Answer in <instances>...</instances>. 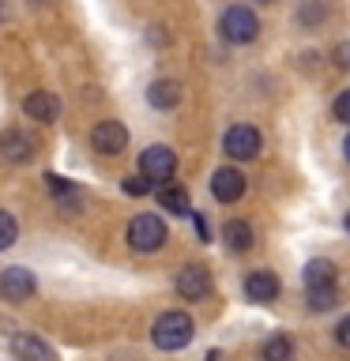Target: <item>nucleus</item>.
Here are the masks:
<instances>
[{"label":"nucleus","mask_w":350,"mask_h":361,"mask_svg":"<svg viewBox=\"0 0 350 361\" xmlns=\"http://www.w3.org/2000/svg\"><path fill=\"white\" fill-rule=\"evenodd\" d=\"M177 293L185 301H203L211 293V271L203 267V264H188V267H181V275H177Z\"/></svg>","instance_id":"nucleus-7"},{"label":"nucleus","mask_w":350,"mask_h":361,"mask_svg":"<svg viewBox=\"0 0 350 361\" xmlns=\"http://www.w3.org/2000/svg\"><path fill=\"white\" fill-rule=\"evenodd\" d=\"M34 290H38V279H34L27 267H8L4 275H0V298L4 301H27Z\"/></svg>","instance_id":"nucleus-8"},{"label":"nucleus","mask_w":350,"mask_h":361,"mask_svg":"<svg viewBox=\"0 0 350 361\" xmlns=\"http://www.w3.org/2000/svg\"><path fill=\"white\" fill-rule=\"evenodd\" d=\"M23 113H27L30 121H38V124H53L56 117H61V98H56L53 90H34V94L23 102Z\"/></svg>","instance_id":"nucleus-10"},{"label":"nucleus","mask_w":350,"mask_h":361,"mask_svg":"<svg viewBox=\"0 0 350 361\" xmlns=\"http://www.w3.org/2000/svg\"><path fill=\"white\" fill-rule=\"evenodd\" d=\"M174 169H177V154L169 151L166 143H155V147H147V151L140 154V173L151 180H169L174 177Z\"/></svg>","instance_id":"nucleus-4"},{"label":"nucleus","mask_w":350,"mask_h":361,"mask_svg":"<svg viewBox=\"0 0 350 361\" xmlns=\"http://www.w3.org/2000/svg\"><path fill=\"white\" fill-rule=\"evenodd\" d=\"M124 188H128L132 196H143V192H151V180H147V177H128V180H124Z\"/></svg>","instance_id":"nucleus-22"},{"label":"nucleus","mask_w":350,"mask_h":361,"mask_svg":"<svg viewBox=\"0 0 350 361\" xmlns=\"http://www.w3.org/2000/svg\"><path fill=\"white\" fill-rule=\"evenodd\" d=\"M11 354H16L19 361H53V346L42 343L38 335L19 331L16 338H11Z\"/></svg>","instance_id":"nucleus-12"},{"label":"nucleus","mask_w":350,"mask_h":361,"mask_svg":"<svg viewBox=\"0 0 350 361\" xmlns=\"http://www.w3.org/2000/svg\"><path fill=\"white\" fill-rule=\"evenodd\" d=\"M166 222L158 214H135L132 226H128V245L135 252H158L166 245Z\"/></svg>","instance_id":"nucleus-3"},{"label":"nucleus","mask_w":350,"mask_h":361,"mask_svg":"<svg viewBox=\"0 0 350 361\" xmlns=\"http://www.w3.org/2000/svg\"><path fill=\"white\" fill-rule=\"evenodd\" d=\"M335 286V264L332 259H309L305 264V290H332Z\"/></svg>","instance_id":"nucleus-14"},{"label":"nucleus","mask_w":350,"mask_h":361,"mask_svg":"<svg viewBox=\"0 0 350 361\" xmlns=\"http://www.w3.org/2000/svg\"><path fill=\"white\" fill-rule=\"evenodd\" d=\"M279 290H282V282H279L275 271H253V275L245 279V293H248V301H256V305L275 301Z\"/></svg>","instance_id":"nucleus-11"},{"label":"nucleus","mask_w":350,"mask_h":361,"mask_svg":"<svg viewBox=\"0 0 350 361\" xmlns=\"http://www.w3.org/2000/svg\"><path fill=\"white\" fill-rule=\"evenodd\" d=\"M222 237H226V245L234 248V252H248L253 248V226L241 222V219H230L222 226Z\"/></svg>","instance_id":"nucleus-16"},{"label":"nucleus","mask_w":350,"mask_h":361,"mask_svg":"<svg viewBox=\"0 0 350 361\" xmlns=\"http://www.w3.org/2000/svg\"><path fill=\"white\" fill-rule=\"evenodd\" d=\"M260 4H271V0H260Z\"/></svg>","instance_id":"nucleus-28"},{"label":"nucleus","mask_w":350,"mask_h":361,"mask_svg":"<svg viewBox=\"0 0 350 361\" xmlns=\"http://www.w3.org/2000/svg\"><path fill=\"white\" fill-rule=\"evenodd\" d=\"M158 203H162L166 211H174V214H188V192L177 188V185L158 188Z\"/></svg>","instance_id":"nucleus-17"},{"label":"nucleus","mask_w":350,"mask_h":361,"mask_svg":"<svg viewBox=\"0 0 350 361\" xmlns=\"http://www.w3.org/2000/svg\"><path fill=\"white\" fill-rule=\"evenodd\" d=\"M147 102H151L155 109H174V106H181V83H174V79H158V83L147 87Z\"/></svg>","instance_id":"nucleus-15"},{"label":"nucleus","mask_w":350,"mask_h":361,"mask_svg":"<svg viewBox=\"0 0 350 361\" xmlns=\"http://www.w3.org/2000/svg\"><path fill=\"white\" fill-rule=\"evenodd\" d=\"M343 154H346V162H350V135L343 140Z\"/></svg>","instance_id":"nucleus-25"},{"label":"nucleus","mask_w":350,"mask_h":361,"mask_svg":"<svg viewBox=\"0 0 350 361\" xmlns=\"http://www.w3.org/2000/svg\"><path fill=\"white\" fill-rule=\"evenodd\" d=\"M346 233H350V211H346Z\"/></svg>","instance_id":"nucleus-27"},{"label":"nucleus","mask_w":350,"mask_h":361,"mask_svg":"<svg viewBox=\"0 0 350 361\" xmlns=\"http://www.w3.org/2000/svg\"><path fill=\"white\" fill-rule=\"evenodd\" d=\"M335 338H339V346L350 350V316H343V320L335 324Z\"/></svg>","instance_id":"nucleus-23"},{"label":"nucleus","mask_w":350,"mask_h":361,"mask_svg":"<svg viewBox=\"0 0 350 361\" xmlns=\"http://www.w3.org/2000/svg\"><path fill=\"white\" fill-rule=\"evenodd\" d=\"M90 147H95L98 154H121L124 147H128V128H124L121 121H98L95 128H90Z\"/></svg>","instance_id":"nucleus-6"},{"label":"nucleus","mask_w":350,"mask_h":361,"mask_svg":"<svg viewBox=\"0 0 350 361\" xmlns=\"http://www.w3.org/2000/svg\"><path fill=\"white\" fill-rule=\"evenodd\" d=\"M309 305L316 312H324V309H332V305H339V290H309Z\"/></svg>","instance_id":"nucleus-20"},{"label":"nucleus","mask_w":350,"mask_h":361,"mask_svg":"<svg viewBox=\"0 0 350 361\" xmlns=\"http://www.w3.org/2000/svg\"><path fill=\"white\" fill-rule=\"evenodd\" d=\"M30 154H34V143L23 132H16V128L0 132V158H8V162H27Z\"/></svg>","instance_id":"nucleus-13"},{"label":"nucleus","mask_w":350,"mask_h":361,"mask_svg":"<svg viewBox=\"0 0 350 361\" xmlns=\"http://www.w3.org/2000/svg\"><path fill=\"white\" fill-rule=\"evenodd\" d=\"M222 151L230 154V158L248 162V158L260 154V132L253 128V124H234V128L222 135Z\"/></svg>","instance_id":"nucleus-5"},{"label":"nucleus","mask_w":350,"mask_h":361,"mask_svg":"<svg viewBox=\"0 0 350 361\" xmlns=\"http://www.w3.org/2000/svg\"><path fill=\"white\" fill-rule=\"evenodd\" d=\"M16 237H19V226H16V219H11L8 211H0V252L16 245Z\"/></svg>","instance_id":"nucleus-19"},{"label":"nucleus","mask_w":350,"mask_h":361,"mask_svg":"<svg viewBox=\"0 0 350 361\" xmlns=\"http://www.w3.org/2000/svg\"><path fill=\"white\" fill-rule=\"evenodd\" d=\"M211 192H215V200H219V203H234V200H241V196H245V177H241V169H234V166L215 169V177H211Z\"/></svg>","instance_id":"nucleus-9"},{"label":"nucleus","mask_w":350,"mask_h":361,"mask_svg":"<svg viewBox=\"0 0 350 361\" xmlns=\"http://www.w3.org/2000/svg\"><path fill=\"white\" fill-rule=\"evenodd\" d=\"M290 354H294V346L286 335H275L264 343V361H290Z\"/></svg>","instance_id":"nucleus-18"},{"label":"nucleus","mask_w":350,"mask_h":361,"mask_svg":"<svg viewBox=\"0 0 350 361\" xmlns=\"http://www.w3.org/2000/svg\"><path fill=\"white\" fill-rule=\"evenodd\" d=\"M335 121H343V124H350V90H343V94L335 98Z\"/></svg>","instance_id":"nucleus-21"},{"label":"nucleus","mask_w":350,"mask_h":361,"mask_svg":"<svg viewBox=\"0 0 350 361\" xmlns=\"http://www.w3.org/2000/svg\"><path fill=\"white\" fill-rule=\"evenodd\" d=\"M219 30H222V38L230 42V45H248V42H253L256 34H260V19H256V11H253V8L234 4V8H226V11H222Z\"/></svg>","instance_id":"nucleus-2"},{"label":"nucleus","mask_w":350,"mask_h":361,"mask_svg":"<svg viewBox=\"0 0 350 361\" xmlns=\"http://www.w3.org/2000/svg\"><path fill=\"white\" fill-rule=\"evenodd\" d=\"M192 335H196L192 316L181 312V309L162 312V316L155 320V327H151V338H155L158 350H185V346L192 343Z\"/></svg>","instance_id":"nucleus-1"},{"label":"nucleus","mask_w":350,"mask_h":361,"mask_svg":"<svg viewBox=\"0 0 350 361\" xmlns=\"http://www.w3.org/2000/svg\"><path fill=\"white\" fill-rule=\"evenodd\" d=\"M0 19H8V8H4V0H0Z\"/></svg>","instance_id":"nucleus-26"},{"label":"nucleus","mask_w":350,"mask_h":361,"mask_svg":"<svg viewBox=\"0 0 350 361\" xmlns=\"http://www.w3.org/2000/svg\"><path fill=\"white\" fill-rule=\"evenodd\" d=\"M320 4H316V0H309V8H305V11H298V23H316V19H320Z\"/></svg>","instance_id":"nucleus-24"}]
</instances>
